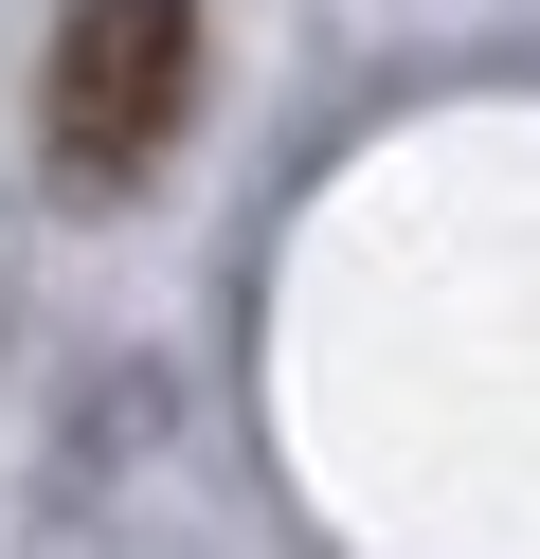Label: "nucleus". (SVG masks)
Listing matches in <instances>:
<instances>
[{
	"mask_svg": "<svg viewBox=\"0 0 540 559\" xmlns=\"http://www.w3.org/2000/svg\"><path fill=\"white\" fill-rule=\"evenodd\" d=\"M199 109V0H72L55 73H36V145H55L72 199H127L144 163Z\"/></svg>",
	"mask_w": 540,
	"mask_h": 559,
	"instance_id": "f257e3e1",
	"label": "nucleus"
}]
</instances>
